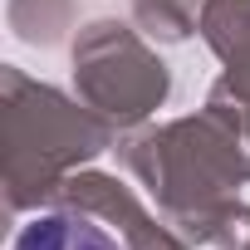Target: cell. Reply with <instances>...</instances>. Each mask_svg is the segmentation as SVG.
<instances>
[{
	"label": "cell",
	"mask_w": 250,
	"mask_h": 250,
	"mask_svg": "<svg viewBox=\"0 0 250 250\" xmlns=\"http://www.w3.org/2000/svg\"><path fill=\"white\" fill-rule=\"evenodd\" d=\"M10 250H123V245L79 211H49L25 221Z\"/></svg>",
	"instance_id": "1"
}]
</instances>
